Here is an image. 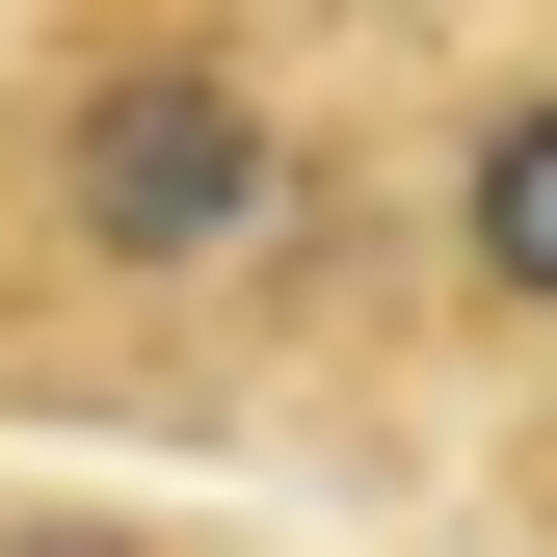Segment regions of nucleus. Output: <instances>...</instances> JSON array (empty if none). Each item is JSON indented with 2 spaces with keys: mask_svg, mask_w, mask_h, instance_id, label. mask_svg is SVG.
Here are the masks:
<instances>
[{
  "mask_svg": "<svg viewBox=\"0 0 557 557\" xmlns=\"http://www.w3.org/2000/svg\"><path fill=\"white\" fill-rule=\"evenodd\" d=\"M53 186H81L107 265H213L265 186H293V133H265L213 53H133V81H81V133H53Z\"/></svg>",
  "mask_w": 557,
  "mask_h": 557,
  "instance_id": "1",
  "label": "nucleus"
},
{
  "mask_svg": "<svg viewBox=\"0 0 557 557\" xmlns=\"http://www.w3.org/2000/svg\"><path fill=\"white\" fill-rule=\"evenodd\" d=\"M451 239H478V293H531V319H557V107L478 133V213H451Z\"/></svg>",
  "mask_w": 557,
  "mask_h": 557,
  "instance_id": "2",
  "label": "nucleus"
}]
</instances>
